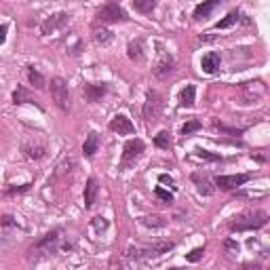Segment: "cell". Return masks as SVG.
<instances>
[{
    "instance_id": "obj_1",
    "label": "cell",
    "mask_w": 270,
    "mask_h": 270,
    "mask_svg": "<svg viewBox=\"0 0 270 270\" xmlns=\"http://www.w3.org/2000/svg\"><path fill=\"white\" fill-rule=\"evenodd\" d=\"M268 224V213L262 209H253L247 213L237 215L233 222H230V230L233 233H247V230H260Z\"/></svg>"
},
{
    "instance_id": "obj_2",
    "label": "cell",
    "mask_w": 270,
    "mask_h": 270,
    "mask_svg": "<svg viewBox=\"0 0 270 270\" xmlns=\"http://www.w3.org/2000/svg\"><path fill=\"white\" fill-rule=\"evenodd\" d=\"M175 247L173 241H165V243H154L152 247H129L127 249V258L135 260V262H144V260H157L163 253H169Z\"/></svg>"
},
{
    "instance_id": "obj_3",
    "label": "cell",
    "mask_w": 270,
    "mask_h": 270,
    "mask_svg": "<svg viewBox=\"0 0 270 270\" xmlns=\"http://www.w3.org/2000/svg\"><path fill=\"white\" fill-rule=\"evenodd\" d=\"M123 21H129V15H127V11L117 3V0H110L101 7L97 13H95V23H123Z\"/></svg>"
},
{
    "instance_id": "obj_4",
    "label": "cell",
    "mask_w": 270,
    "mask_h": 270,
    "mask_svg": "<svg viewBox=\"0 0 270 270\" xmlns=\"http://www.w3.org/2000/svg\"><path fill=\"white\" fill-rule=\"evenodd\" d=\"M51 97H53L55 106L61 112H70L72 104H70V91H68V83L61 79V76H55L51 79Z\"/></svg>"
},
{
    "instance_id": "obj_5",
    "label": "cell",
    "mask_w": 270,
    "mask_h": 270,
    "mask_svg": "<svg viewBox=\"0 0 270 270\" xmlns=\"http://www.w3.org/2000/svg\"><path fill=\"white\" fill-rule=\"evenodd\" d=\"M161 110H163V95L159 91H150L146 93V101H144V121L146 123H157L161 117Z\"/></svg>"
},
{
    "instance_id": "obj_6",
    "label": "cell",
    "mask_w": 270,
    "mask_h": 270,
    "mask_svg": "<svg viewBox=\"0 0 270 270\" xmlns=\"http://www.w3.org/2000/svg\"><path fill=\"white\" fill-rule=\"evenodd\" d=\"M241 99L243 104H258V101L266 95V85L262 81H249V83H243L241 89Z\"/></svg>"
},
{
    "instance_id": "obj_7",
    "label": "cell",
    "mask_w": 270,
    "mask_h": 270,
    "mask_svg": "<svg viewBox=\"0 0 270 270\" xmlns=\"http://www.w3.org/2000/svg\"><path fill=\"white\" fill-rule=\"evenodd\" d=\"M61 235V230H53V233H49V235H45L41 241L36 243V245L30 249V253L34 255H49V253H55L57 249H59V237Z\"/></svg>"
},
{
    "instance_id": "obj_8",
    "label": "cell",
    "mask_w": 270,
    "mask_h": 270,
    "mask_svg": "<svg viewBox=\"0 0 270 270\" xmlns=\"http://www.w3.org/2000/svg\"><path fill=\"white\" fill-rule=\"evenodd\" d=\"M21 152H23V157L28 161H38V159H43L47 154V141L43 137H38V135L28 137L23 141Z\"/></svg>"
},
{
    "instance_id": "obj_9",
    "label": "cell",
    "mask_w": 270,
    "mask_h": 270,
    "mask_svg": "<svg viewBox=\"0 0 270 270\" xmlns=\"http://www.w3.org/2000/svg\"><path fill=\"white\" fill-rule=\"evenodd\" d=\"M144 150H146V144L141 139L135 137V139L127 141L125 148H123V159H121V167H123V169H127L129 165H133L141 157V152H144Z\"/></svg>"
},
{
    "instance_id": "obj_10",
    "label": "cell",
    "mask_w": 270,
    "mask_h": 270,
    "mask_svg": "<svg viewBox=\"0 0 270 270\" xmlns=\"http://www.w3.org/2000/svg\"><path fill=\"white\" fill-rule=\"evenodd\" d=\"M253 175L251 173H237V175H217L213 179V186L220 190H237L241 186H245Z\"/></svg>"
},
{
    "instance_id": "obj_11",
    "label": "cell",
    "mask_w": 270,
    "mask_h": 270,
    "mask_svg": "<svg viewBox=\"0 0 270 270\" xmlns=\"http://www.w3.org/2000/svg\"><path fill=\"white\" fill-rule=\"evenodd\" d=\"M70 23V13H55V15H51L49 19H45L41 23V32L43 34H53L57 30H63L66 25Z\"/></svg>"
},
{
    "instance_id": "obj_12",
    "label": "cell",
    "mask_w": 270,
    "mask_h": 270,
    "mask_svg": "<svg viewBox=\"0 0 270 270\" xmlns=\"http://www.w3.org/2000/svg\"><path fill=\"white\" fill-rule=\"evenodd\" d=\"M173 70H175L173 57L167 53V51H161V53H159V61L154 63V68H152L154 76H157V79H165V76H169Z\"/></svg>"
},
{
    "instance_id": "obj_13",
    "label": "cell",
    "mask_w": 270,
    "mask_h": 270,
    "mask_svg": "<svg viewBox=\"0 0 270 270\" xmlns=\"http://www.w3.org/2000/svg\"><path fill=\"white\" fill-rule=\"evenodd\" d=\"M110 131L119 133V135H131L135 133V125L125 117V114H117L112 121H110Z\"/></svg>"
},
{
    "instance_id": "obj_14",
    "label": "cell",
    "mask_w": 270,
    "mask_h": 270,
    "mask_svg": "<svg viewBox=\"0 0 270 270\" xmlns=\"http://www.w3.org/2000/svg\"><path fill=\"white\" fill-rule=\"evenodd\" d=\"M83 91H85V97H87L89 104H95V101H99L101 97H104V95L108 93V85H106V83H101V85H95V83H85Z\"/></svg>"
},
{
    "instance_id": "obj_15",
    "label": "cell",
    "mask_w": 270,
    "mask_h": 270,
    "mask_svg": "<svg viewBox=\"0 0 270 270\" xmlns=\"http://www.w3.org/2000/svg\"><path fill=\"white\" fill-rule=\"evenodd\" d=\"M222 3H224V0H203L201 5H197L195 13H192V17H195L197 21H199V19H205V17H209L211 13H213V9H217Z\"/></svg>"
},
{
    "instance_id": "obj_16",
    "label": "cell",
    "mask_w": 270,
    "mask_h": 270,
    "mask_svg": "<svg viewBox=\"0 0 270 270\" xmlns=\"http://www.w3.org/2000/svg\"><path fill=\"white\" fill-rule=\"evenodd\" d=\"M220 63H222L220 53H215V51H209V53L201 59V68H203V72H207V74H215L217 70H220Z\"/></svg>"
},
{
    "instance_id": "obj_17",
    "label": "cell",
    "mask_w": 270,
    "mask_h": 270,
    "mask_svg": "<svg viewBox=\"0 0 270 270\" xmlns=\"http://www.w3.org/2000/svg\"><path fill=\"white\" fill-rule=\"evenodd\" d=\"M97 192H99L97 179H95V177H89V179H87V186H85V209H91L93 205H95Z\"/></svg>"
},
{
    "instance_id": "obj_18",
    "label": "cell",
    "mask_w": 270,
    "mask_h": 270,
    "mask_svg": "<svg viewBox=\"0 0 270 270\" xmlns=\"http://www.w3.org/2000/svg\"><path fill=\"white\" fill-rule=\"evenodd\" d=\"M97 150H99V135L95 131H91V133L87 135L85 144H83V154H85L87 159H93L95 154H97Z\"/></svg>"
},
{
    "instance_id": "obj_19",
    "label": "cell",
    "mask_w": 270,
    "mask_h": 270,
    "mask_svg": "<svg viewBox=\"0 0 270 270\" xmlns=\"http://www.w3.org/2000/svg\"><path fill=\"white\" fill-rule=\"evenodd\" d=\"M195 95H197V89L195 85H186L179 93V108H192L195 106Z\"/></svg>"
},
{
    "instance_id": "obj_20",
    "label": "cell",
    "mask_w": 270,
    "mask_h": 270,
    "mask_svg": "<svg viewBox=\"0 0 270 270\" xmlns=\"http://www.w3.org/2000/svg\"><path fill=\"white\" fill-rule=\"evenodd\" d=\"M192 182H195V184L199 186V192H203V195H207V197L215 192V188H213V184H211V179H209L207 175L192 173Z\"/></svg>"
},
{
    "instance_id": "obj_21",
    "label": "cell",
    "mask_w": 270,
    "mask_h": 270,
    "mask_svg": "<svg viewBox=\"0 0 270 270\" xmlns=\"http://www.w3.org/2000/svg\"><path fill=\"white\" fill-rule=\"evenodd\" d=\"M93 41L97 43V45H101V47H104V45H108V43H112V38H114V34L108 30V28H104V25H101V28H99V25L95 23L93 25Z\"/></svg>"
},
{
    "instance_id": "obj_22",
    "label": "cell",
    "mask_w": 270,
    "mask_h": 270,
    "mask_svg": "<svg viewBox=\"0 0 270 270\" xmlns=\"http://www.w3.org/2000/svg\"><path fill=\"white\" fill-rule=\"evenodd\" d=\"M25 74H28L30 85H34L36 89H41V91H43V89L47 87V79H45V76H43L41 72H38L34 66H28V68H25Z\"/></svg>"
},
{
    "instance_id": "obj_23",
    "label": "cell",
    "mask_w": 270,
    "mask_h": 270,
    "mask_svg": "<svg viewBox=\"0 0 270 270\" xmlns=\"http://www.w3.org/2000/svg\"><path fill=\"white\" fill-rule=\"evenodd\" d=\"M239 19H241V13H239V11H230L224 19H220V21L215 23V30H226V28H233V25H235Z\"/></svg>"
},
{
    "instance_id": "obj_24",
    "label": "cell",
    "mask_w": 270,
    "mask_h": 270,
    "mask_svg": "<svg viewBox=\"0 0 270 270\" xmlns=\"http://www.w3.org/2000/svg\"><path fill=\"white\" fill-rule=\"evenodd\" d=\"M157 3L159 0H133V7L141 15H150V13L157 9Z\"/></svg>"
},
{
    "instance_id": "obj_25",
    "label": "cell",
    "mask_w": 270,
    "mask_h": 270,
    "mask_svg": "<svg viewBox=\"0 0 270 270\" xmlns=\"http://www.w3.org/2000/svg\"><path fill=\"white\" fill-rule=\"evenodd\" d=\"M139 222L148 228H163L167 224L165 217H161V215H144V217H139Z\"/></svg>"
},
{
    "instance_id": "obj_26",
    "label": "cell",
    "mask_w": 270,
    "mask_h": 270,
    "mask_svg": "<svg viewBox=\"0 0 270 270\" xmlns=\"http://www.w3.org/2000/svg\"><path fill=\"white\" fill-rule=\"evenodd\" d=\"M28 101H32V97H30V93L25 91L23 87H17L15 91H13V104H15V106H19V104H28Z\"/></svg>"
},
{
    "instance_id": "obj_27",
    "label": "cell",
    "mask_w": 270,
    "mask_h": 270,
    "mask_svg": "<svg viewBox=\"0 0 270 270\" xmlns=\"http://www.w3.org/2000/svg\"><path fill=\"white\" fill-rule=\"evenodd\" d=\"M129 57L133 59V61H139L141 57H144V51H141V41H131L129 43Z\"/></svg>"
},
{
    "instance_id": "obj_28",
    "label": "cell",
    "mask_w": 270,
    "mask_h": 270,
    "mask_svg": "<svg viewBox=\"0 0 270 270\" xmlns=\"http://www.w3.org/2000/svg\"><path fill=\"white\" fill-rule=\"evenodd\" d=\"M154 144H157L159 148H163V150H169L171 148V135H169V131H161L157 137H154Z\"/></svg>"
},
{
    "instance_id": "obj_29",
    "label": "cell",
    "mask_w": 270,
    "mask_h": 270,
    "mask_svg": "<svg viewBox=\"0 0 270 270\" xmlns=\"http://www.w3.org/2000/svg\"><path fill=\"white\" fill-rule=\"evenodd\" d=\"M201 127H203V123H201V121L192 119V121H188V123L182 127V135H184V137H188V135H192V133L201 131Z\"/></svg>"
},
{
    "instance_id": "obj_30",
    "label": "cell",
    "mask_w": 270,
    "mask_h": 270,
    "mask_svg": "<svg viewBox=\"0 0 270 270\" xmlns=\"http://www.w3.org/2000/svg\"><path fill=\"white\" fill-rule=\"evenodd\" d=\"M213 127H215L217 131L226 133V135H243V131H245V129H233V127H226V125L220 123V121H213Z\"/></svg>"
},
{
    "instance_id": "obj_31",
    "label": "cell",
    "mask_w": 270,
    "mask_h": 270,
    "mask_svg": "<svg viewBox=\"0 0 270 270\" xmlns=\"http://www.w3.org/2000/svg\"><path fill=\"white\" fill-rule=\"evenodd\" d=\"M197 154H199V159H205V161H211V163H217V161H222V157L220 154H213V152H209V150H197Z\"/></svg>"
},
{
    "instance_id": "obj_32",
    "label": "cell",
    "mask_w": 270,
    "mask_h": 270,
    "mask_svg": "<svg viewBox=\"0 0 270 270\" xmlns=\"http://www.w3.org/2000/svg\"><path fill=\"white\" fill-rule=\"evenodd\" d=\"M91 226H93V230H95V233H104V230L108 228V220H106V217H93V222H91Z\"/></svg>"
},
{
    "instance_id": "obj_33",
    "label": "cell",
    "mask_w": 270,
    "mask_h": 270,
    "mask_svg": "<svg viewBox=\"0 0 270 270\" xmlns=\"http://www.w3.org/2000/svg\"><path fill=\"white\" fill-rule=\"evenodd\" d=\"M203 255H205V247H197V249H192V251L186 255V260H188V262H199Z\"/></svg>"
},
{
    "instance_id": "obj_34",
    "label": "cell",
    "mask_w": 270,
    "mask_h": 270,
    "mask_svg": "<svg viewBox=\"0 0 270 270\" xmlns=\"http://www.w3.org/2000/svg\"><path fill=\"white\" fill-rule=\"evenodd\" d=\"M154 195H157L163 203H173V195H171V192H167V190H163L161 186H159L157 190H154Z\"/></svg>"
},
{
    "instance_id": "obj_35",
    "label": "cell",
    "mask_w": 270,
    "mask_h": 270,
    "mask_svg": "<svg viewBox=\"0 0 270 270\" xmlns=\"http://www.w3.org/2000/svg\"><path fill=\"white\" fill-rule=\"evenodd\" d=\"M159 182H161V184H165V186H169V188H173V190H175V182H173V177H169V175H167V173L159 175Z\"/></svg>"
},
{
    "instance_id": "obj_36",
    "label": "cell",
    "mask_w": 270,
    "mask_h": 270,
    "mask_svg": "<svg viewBox=\"0 0 270 270\" xmlns=\"http://www.w3.org/2000/svg\"><path fill=\"white\" fill-rule=\"evenodd\" d=\"M7 32H9V25L3 23V25H0V45H3V43L7 41Z\"/></svg>"
},
{
    "instance_id": "obj_37",
    "label": "cell",
    "mask_w": 270,
    "mask_h": 270,
    "mask_svg": "<svg viewBox=\"0 0 270 270\" xmlns=\"http://www.w3.org/2000/svg\"><path fill=\"white\" fill-rule=\"evenodd\" d=\"M224 245H226L228 249H235V251H239V245H237V243H235V241H226V243H224Z\"/></svg>"
},
{
    "instance_id": "obj_38",
    "label": "cell",
    "mask_w": 270,
    "mask_h": 270,
    "mask_svg": "<svg viewBox=\"0 0 270 270\" xmlns=\"http://www.w3.org/2000/svg\"><path fill=\"white\" fill-rule=\"evenodd\" d=\"M211 41H215V36H201L199 38V43H211Z\"/></svg>"
}]
</instances>
